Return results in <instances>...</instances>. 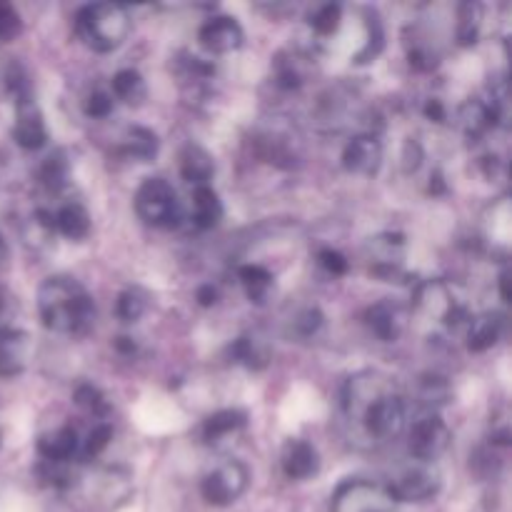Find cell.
<instances>
[{
  "label": "cell",
  "mask_w": 512,
  "mask_h": 512,
  "mask_svg": "<svg viewBox=\"0 0 512 512\" xmlns=\"http://www.w3.org/2000/svg\"><path fill=\"white\" fill-rule=\"evenodd\" d=\"M55 233H58L55 230V215L48 213V210H35L28 223H25V240L30 245H48Z\"/></svg>",
  "instance_id": "f546056e"
},
{
  "label": "cell",
  "mask_w": 512,
  "mask_h": 512,
  "mask_svg": "<svg viewBox=\"0 0 512 512\" xmlns=\"http://www.w3.org/2000/svg\"><path fill=\"white\" fill-rule=\"evenodd\" d=\"M383 165V143L378 135L360 133L343 150V168L353 175H375Z\"/></svg>",
  "instance_id": "8fae6325"
},
{
  "label": "cell",
  "mask_w": 512,
  "mask_h": 512,
  "mask_svg": "<svg viewBox=\"0 0 512 512\" xmlns=\"http://www.w3.org/2000/svg\"><path fill=\"white\" fill-rule=\"evenodd\" d=\"M453 433L440 413H420L408 430V450L418 463L433 465L450 448Z\"/></svg>",
  "instance_id": "8992f818"
},
{
  "label": "cell",
  "mask_w": 512,
  "mask_h": 512,
  "mask_svg": "<svg viewBox=\"0 0 512 512\" xmlns=\"http://www.w3.org/2000/svg\"><path fill=\"white\" fill-rule=\"evenodd\" d=\"M38 313L58 335H83L95 323V303L88 290L68 275H53L38 290Z\"/></svg>",
  "instance_id": "7a4b0ae2"
},
{
  "label": "cell",
  "mask_w": 512,
  "mask_h": 512,
  "mask_svg": "<svg viewBox=\"0 0 512 512\" xmlns=\"http://www.w3.org/2000/svg\"><path fill=\"white\" fill-rule=\"evenodd\" d=\"M388 490L368 480H350L335 493L333 512H393Z\"/></svg>",
  "instance_id": "ba28073f"
},
{
  "label": "cell",
  "mask_w": 512,
  "mask_h": 512,
  "mask_svg": "<svg viewBox=\"0 0 512 512\" xmlns=\"http://www.w3.org/2000/svg\"><path fill=\"white\" fill-rule=\"evenodd\" d=\"M318 263H320V268H323L328 275H333V278H340V275H345L350 270L348 258H345L343 253H338V250H333V248L320 250Z\"/></svg>",
  "instance_id": "8d00e7d4"
},
{
  "label": "cell",
  "mask_w": 512,
  "mask_h": 512,
  "mask_svg": "<svg viewBox=\"0 0 512 512\" xmlns=\"http://www.w3.org/2000/svg\"><path fill=\"white\" fill-rule=\"evenodd\" d=\"M343 408L350 423H358L370 440L398 438L408 423L403 395L395 390L393 380L380 373H360L348 380Z\"/></svg>",
  "instance_id": "6da1fadb"
},
{
  "label": "cell",
  "mask_w": 512,
  "mask_h": 512,
  "mask_svg": "<svg viewBox=\"0 0 512 512\" xmlns=\"http://www.w3.org/2000/svg\"><path fill=\"white\" fill-rule=\"evenodd\" d=\"M195 300H198L200 308H213V305L218 303V288L210 283L200 285V288L195 290Z\"/></svg>",
  "instance_id": "b9f144b4"
},
{
  "label": "cell",
  "mask_w": 512,
  "mask_h": 512,
  "mask_svg": "<svg viewBox=\"0 0 512 512\" xmlns=\"http://www.w3.org/2000/svg\"><path fill=\"white\" fill-rule=\"evenodd\" d=\"M365 323H368L370 333L383 340V343H395L405 328L403 313L398 310V305L388 303V300L370 305L368 313H365Z\"/></svg>",
  "instance_id": "e0dca14e"
},
{
  "label": "cell",
  "mask_w": 512,
  "mask_h": 512,
  "mask_svg": "<svg viewBox=\"0 0 512 512\" xmlns=\"http://www.w3.org/2000/svg\"><path fill=\"white\" fill-rule=\"evenodd\" d=\"M35 448H38V455L45 463L65 465L78 453V433H75L73 425H63V428L40 435Z\"/></svg>",
  "instance_id": "2e32d148"
},
{
  "label": "cell",
  "mask_w": 512,
  "mask_h": 512,
  "mask_svg": "<svg viewBox=\"0 0 512 512\" xmlns=\"http://www.w3.org/2000/svg\"><path fill=\"white\" fill-rule=\"evenodd\" d=\"M75 405H78L80 410H83V413H88V415H93V418H100V420H105L110 415V403L108 400H105V395L100 393L98 388H95V385H80L78 390H75Z\"/></svg>",
  "instance_id": "4dcf8cb0"
},
{
  "label": "cell",
  "mask_w": 512,
  "mask_h": 512,
  "mask_svg": "<svg viewBox=\"0 0 512 512\" xmlns=\"http://www.w3.org/2000/svg\"><path fill=\"white\" fill-rule=\"evenodd\" d=\"M280 465H283L285 478L290 480H308L318 475L320 470V455L315 445L308 440L290 438L285 440L283 450H280Z\"/></svg>",
  "instance_id": "7c38bea8"
},
{
  "label": "cell",
  "mask_w": 512,
  "mask_h": 512,
  "mask_svg": "<svg viewBox=\"0 0 512 512\" xmlns=\"http://www.w3.org/2000/svg\"><path fill=\"white\" fill-rule=\"evenodd\" d=\"M110 440H113V428H110L108 423H98L93 430H90L88 438H85L80 455H83L85 460H95L98 455H103L105 450H108Z\"/></svg>",
  "instance_id": "836d02e7"
},
{
  "label": "cell",
  "mask_w": 512,
  "mask_h": 512,
  "mask_svg": "<svg viewBox=\"0 0 512 512\" xmlns=\"http://www.w3.org/2000/svg\"><path fill=\"white\" fill-rule=\"evenodd\" d=\"M308 23L315 35H320V38H330V35L338 33L340 25H343V8H340L338 3L318 5V8L308 15Z\"/></svg>",
  "instance_id": "f1b7e54d"
},
{
  "label": "cell",
  "mask_w": 512,
  "mask_h": 512,
  "mask_svg": "<svg viewBox=\"0 0 512 512\" xmlns=\"http://www.w3.org/2000/svg\"><path fill=\"white\" fill-rule=\"evenodd\" d=\"M275 83L285 90L300 88V85L305 83V73L303 68H300V60L293 58V55H290V58H283V55H280V58L275 60Z\"/></svg>",
  "instance_id": "d6a6232c"
},
{
  "label": "cell",
  "mask_w": 512,
  "mask_h": 512,
  "mask_svg": "<svg viewBox=\"0 0 512 512\" xmlns=\"http://www.w3.org/2000/svg\"><path fill=\"white\" fill-rule=\"evenodd\" d=\"M180 175H183V180H188L190 185H195V188L208 185L210 178L215 175L213 155L205 148H200V145H185L183 153H180Z\"/></svg>",
  "instance_id": "d6986e66"
},
{
  "label": "cell",
  "mask_w": 512,
  "mask_h": 512,
  "mask_svg": "<svg viewBox=\"0 0 512 512\" xmlns=\"http://www.w3.org/2000/svg\"><path fill=\"white\" fill-rule=\"evenodd\" d=\"M158 148V135L148 128H140V125L125 130L123 140H120V155H125L128 160H138V163L153 160L158 155Z\"/></svg>",
  "instance_id": "44dd1931"
},
{
  "label": "cell",
  "mask_w": 512,
  "mask_h": 512,
  "mask_svg": "<svg viewBox=\"0 0 512 512\" xmlns=\"http://www.w3.org/2000/svg\"><path fill=\"white\" fill-rule=\"evenodd\" d=\"M425 115H428L433 123H445L448 120V113H445V105L440 103L438 98H430L428 103H425Z\"/></svg>",
  "instance_id": "7bdbcfd3"
},
{
  "label": "cell",
  "mask_w": 512,
  "mask_h": 512,
  "mask_svg": "<svg viewBox=\"0 0 512 512\" xmlns=\"http://www.w3.org/2000/svg\"><path fill=\"white\" fill-rule=\"evenodd\" d=\"M498 283H500V295H503V300H505V303H510V290H508V283H510V273H508V270H503V273H500Z\"/></svg>",
  "instance_id": "ee69618b"
},
{
  "label": "cell",
  "mask_w": 512,
  "mask_h": 512,
  "mask_svg": "<svg viewBox=\"0 0 512 512\" xmlns=\"http://www.w3.org/2000/svg\"><path fill=\"white\" fill-rule=\"evenodd\" d=\"M68 160H65L63 153H53L48 160L43 163V168H40V180H43V185L48 190H53V193H58L60 188H65V183H68Z\"/></svg>",
  "instance_id": "1f68e13d"
},
{
  "label": "cell",
  "mask_w": 512,
  "mask_h": 512,
  "mask_svg": "<svg viewBox=\"0 0 512 512\" xmlns=\"http://www.w3.org/2000/svg\"><path fill=\"white\" fill-rule=\"evenodd\" d=\"M420 160H423V148H420L415 140H408L405 143V153H403V165L408 173H413V170H418Z\"/></svg>",
  "instance_id": "ab89813d"
},
{
  "label": "cell",
  "mask_w": 512,
  "mask_h": 512,
  "mask_svg": "<svg viewBox=\"0 0 512 512\" xmlns=\"http://www.w3.org/2000/svg\"><path fill=\"white\" fill-rule=\"evenodd\" d=\"M483 30V5L480 3H460L458 5V25H455V38L458 45L470 48L480 40Z\"/></svg>",
  "instance_id": "484cf974"
},
{
  "label": "cell",
  "mask_w": 512,
  "mask_h": 512,
  "mask_svg": "<svg viewBox=\"0 0 512 512\" xmlns=\"http://www.w3.org/2000/svg\"><path fill=\"white\" fill-rule=\"evenodd\" d=\"M15 310H18V305H15L13 295H10L8 290L0 288V333H3V330L13 328Z\"/></svg>",
  "instance_id": "f35d334b"
},
{
  "label": "cell",
  "mask_w": 512,
  "mask_h": 512,
  "mask_svg": "<svg viewBox=\"0 0 512 512\" xmlns=\"http://www.w3.org/2000/svg\"><path fill=\"white\" fill-rule=\"evenodd\" d=\"M505 318L500 313H480L473 315L465 328V340H468L470 353H485V350L495 348L503 338Z\"/></svg>",
  "instance_id": "5bb4252c"
},
{
  "label": "cell",
  "mask_w": 512,
  "mask_h": 512,
  "mask_svg": "<svg viewBox=\"0 0 512 512\" xmlns=\"http://www.w3.org/2000/svg\"><path fill=\"white\" fill-rule=\"evenodd\" d=\"M250 473L243 463L238 460H225L215 470H210L200 483V493L203 500L213 508H228V505L238 503L243 493L248 490Z\"/></svg>",
  "instance_id": "5b68a950"
},
{
  "label": "cell",
  "mask_w": 512,
  "mask_h": 512,
  "mask_svg": "<svg viewBox=\"0 0 512 512\" xmlns=\"http://www.w3.org/2000/svg\"><path fill=\"white\" fill-rule=\"evenodd\" d=\"M458 125L468 140H480L498 125L493 110L483 98H470L460 105Z\"/></svg>",
  "instance_id": "ac0fdd59"
},
{
  "label": "cell",
  "mask_w": 512,
  "mask_h": 512,
  "mask_svg": "<svg viewBox=\"0 0 512 512\" xmlns=\"http://www.w3.org/2000/svg\"><path fill=\"white\" fill-rule=\"evenodd\" d=\"M440 473L433 465L418 463L415 468L403 470L388 483V495L393 503H428L440 493Z\"/></svg>",
  "instance_id": "52a82bcc"
},
{
  "label": "cell",
  "mask_w": 512,
  "mask_h": 512,
  "mask_svg": "<svg viewBox=\"0 0 512 512\" xmlns=\"http://www.w3.org/2000/svg\"><path fill=\"white\" fill-rule=\"evenodd\" d=\"M230 363L245 365L248 370H263L270 363V348L255 335H243L228 348Z\"/></svg>",
  "instance_id": "7402d4cb"
},
{
  "label": "cell",
  "mask_w": 512,
  "mask_h": 512,
  "mask_svg": "<svg viewBox=\"0 0 512 512\" xmlns=\"http://www.w3.org/2000/svg\"><path fill=\"white\" fill-rule=\"evenodd\" d=\"M113 95L125 105H143V100L148 98V85L138 70H118L113 75Z\"/></svg>",
  "instance_id": "d4e9b609"
},
{
  "label": "cell",
  "mask_w": 512,
  "mask_h": 512,
  "mask_svg": "<svg viewBox=\"0 0 512 512\" xmlns=\"http://www.w3.org/2000/svg\"><path fill=\"white\" fill-rule=\"evenodd\" d=\"M115 348L125 355H133L135 353V343L130 338H115Z\"/></svg>",
  "instance_id": "f6af8a7d"
},
{
  "label": "cell",
  "mask_w": 512,
  "mask_h": 512,
  "mask_svg": "<svg viewBox=\"0 0 512 512\" xmlns=\"http://www.w3.org/2000/svg\"><path fill=\"white\" fill-rule=\"evenodd\" d=\"M133 30V18L120 3L85 5L75 15V33L88 48L98 53H110L128 40Z\"/></svg>",
  "instance_id": "3957f363"
},
{
  "label": "cell",
  "mask_w": 512,
  "mask_h": 512,
  "mask_svg": "<svg viewBox=\"0 0 512 512\" xmlns=\"http://www.w3.org/2000/svg\"><path fill=\"white\" fill-rule=\"evenodd\" d=\"M55 230L65 235L68 240H85L90 235V215L80 203H65L63 208L55 213Z\"/></svg>",
  "instance_id": "cb8c5ba5"
},
{
  "label": "cell",
  "mask_w": 512,
  "mask_h": 512,
  "mask_svg": "<svg viewBox=\"0 0 512 512\" xmlns=\"http://www.w3.org/2000/svg\"><path fill=\"white\" fill-rule=\"evenodd\" d=\"M240 285H243L245 295L253 305H265L275 290V278L268 268L263 265H243L238 270Z\"/></svg>",
  "instance_id": "603a6c76"
},
{
  "label": "cell",
  "mask_w": 512,
  "mask_h": 512,
  "mask_svg": "<svg viewBox=\"0 0 512 512\" xmlns=\"http://www.w3.org/2000/svg\"><path fill=\"white\" fill-rule=\"evenodd\" d=\"M323 320V313H320L318 308H305L303 313L295 315L293 320L295 335H300V338H313V335L323 328Z\"/></svg>",
  "instance_id": "e575fe53"
},
{
  "label": "cell",
  "mask_w": 512,
  "mask_h": 512,
  "mask_svg": "<svg viewBox=\"0 0 512 512\" xmlns=\"http://www.w3.org/2000/svg\"><path fill=\"white\" fill-rule=\"evenodd\" d=\"M450 395H453L450 383L445 378H440V375H425V378L420 380L418 400L423 413H438V410L448 403Z\"/></svg>",
  "instance_id": "4316f807"
},
{
  "label": "cell",
  "mask_w": 512,
  "mask_h": 512,
  "mask_svg": "<svg viewBox=\"0 0 512 512\" xmlns=\"http://www.w3.org/2000/svg\"><path fill=\"white\" fill-rule=\"evenodd\" d=\"M248 425V415L243 410H220L210 415L203 425V440L210 448H223L230 440L238 438Z\"/></svg>",
  "instance_id": "9a60e30c"
},
{
  "label": "cell",
  "mask_w": 512,
  "mask_h": 512,
  "mask_svg": "<svg viewBox=\"0 0 512 512\" xmlns=\"http://www.w3.org/2000/svg\"><path fill=\"white\" fill-rule=\"evenodd\" d=\"M33 358V343L30 335L18 328L0 333V378H15L28 368Z\"/></svg>",
  "instance_id": "4fadbf2b"
},
{
  "label": "cell",
  "mask_w": 512,
  "mask_h": 512,
  "mask_svg": "<svg viewBox=\"0 0 512 512\" xmlns=\"http://www.w3.org/2000/svg\"><path fill=\"white\" fill-rule=\"evenodd\" d=\"M5 255H8V248H5V240H3V238H0V265H3Z\"/></svg>",
  "instance_id": "bcb514c9"
},
{
  "label": "cell",
  "mask_w": 512,
  "mask_h": 512,
  "mask_svg": "<svg viewBox=\"0 0 512 512\" xmlns=\"http://www.w3.org/2000/svg\"><path fill=\"white\" fill-rule=\"evenodd\" d=\"M20 30H23L20 13L10 3H3V0H0V40L18 38Z\"/></svg>",
  "instance_id": "d590c367"
},
{
  "label": "cell",
  "mask_w": 512,
  "mask_h": 512,
  "mask_svg": "<svg viewBox=\"0 0 512 512\" xmlns=\"http://www.w3.org/2000/svg\"><path fill=\"white\" fill-rule=\"evenodd\" d=\"M150 308V295L143 288H125L118 295V303H115V313L123 323H138Z\"/></svg>",
  "instance_id": "83f0119b"
},
{
  "label": "cell",
  "mask_w": 512,
  "mask_h": 512,
  "mask_svg": "<svg viewBox=\"0 0 512 512\" xmlns=\"http://www.w3.org/2000/svg\"><path fill=\"white\" fill-rule=\"evenodd\" d=\"M13 140L23 150H40L48 143V128H45V118L35 98H25L15 103Z\"/></svg>",
  "instance_id": "9c48e42d"
},
{
  "label": "cell",
  "mask_w": 512,
  "mask_h": 512,
  "mask_svg": "<svg viewBox=\"0 0 512 512\" xmlns=\"http://www.w3.org/2000/svg\"><path fill=\"white\" fill-rule=\"evenodd\" d=\"M113 95H108L105 90H95V93H90L88 98H85V115L88 118H108L110 113H113Z\"/></svg>",
  "instance_id": "74e56055"
},
{
  "label": "cell",
  "mask_w": 512,
  "mask_h": 512,
  "mask_svg": "<svg viewBox=\"0 0 512 512\" xmlns=\"http://www.w3.org/2000/svg\"><path fill=\"white\" fill-rule=\"evenodd\" d=\"M193 225L198 230H210L223 220V203L220 195L210 185H200L193 190V205H190Z\"/></svg>",
  "instance_id": "ffe728a7"
},
{
  "label": "cell",
  "mask_w": 512,
  "mask_h": 512,
  "mask_svg": "<svg viewBox=\"0 0 512 512\" xmlns=\"http://www.w3.org/2000/svg\"><path fill=\"white\" fill-rule=\"evenodd\" d=\"M435 63H438V60H435V55H430L428 50H423V48H415V50H410V65H413L415 70H433L435 68Z\"/></svg>",
  "instance_id": "60d3db41"
},
{
  "label": "cell",
  "mask_w": 512,
  "mask_h": 512,
  "mask_svg": "<svg viewBox=\"0 0 512 512\" xmlns=\"http://www.w3.org/2000/svg\"><path fill=\"white\" fill-rule=\"evenodd\" d=\"M135 213L145 225L173 228L180 223V203L173 185L163 178H148L135 193Z\"/></svg>",
  "instance_id": "277c9868"
},
{
  "label": "cell",
  "mask_w": 512,
  "mask_h": 512,
  "mask_svg": "<svg viewBox=\"0 0 512 512\" xmlns=\"http://www.w3.org/2000/svg\"><path fill=\"white\" fill-rule=\"evenodd\" d=\"M198 40L208 53L225 55L233 53V50H238L243 45L245 33L243 25L235 18H230V15H215V18H210L198 30Z\"/></svg>",
  "instance_id": "30bf717a"
}]
</instances>
